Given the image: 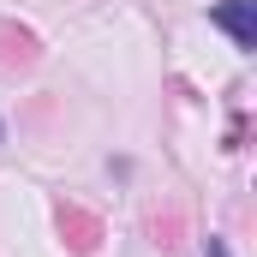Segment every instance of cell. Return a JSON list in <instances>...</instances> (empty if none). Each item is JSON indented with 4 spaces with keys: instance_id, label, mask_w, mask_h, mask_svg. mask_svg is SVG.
Listing matches in <instances>:
<instances>
[{
    "instance_id": "obj_1",
    "label": "cell",
    "mask_w": 257,
    "mask_h": 257,
    "mask_svg": "<svg viewBox=\"0 0 257 257\" xmlns=\"http://www.w3.org/2000/svg\"><path fill=\"white\" fill-rule=\"evenodd\" d=\"M209 24H221L239 48H257V0H221V6H209Z\"/></svg>"
},
{
    "instance_id": "obj_2",
    "label": "cell",
    "mask_w": 257,
    "mask_h": 257,
    "mask_svg": "<svg viewBox=\"0 0 257 257\" xmlns=\"http://www.w3.org/2000/svg\"><path fill=\"white\" fill-rule=\"evenodd\" d=\"M203 257H227V245H221V239H209V251H203Z\"/></svg>"
}]
</instances>
